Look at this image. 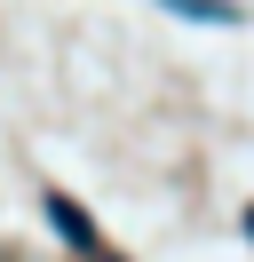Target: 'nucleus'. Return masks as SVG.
<instances>
[{
  "label": "nucleus",
  "instance_id": "f257e3e1",
  "mask_svg": "<svg viewBox=\"0 0 254 262\" xmlns=\"http://www.w3.org/2000/svg\"><path fill=\"white\" fill-rule=\"evenodd\" d=\"M48 223H56L64 238L79 246V254H95V223H88V214H79V207H72V199H64V191H48Z\"/></svg>",
  "mask_w": 254,
  "mask_h": 262
},
{
  "label": "nucleus",
  "instance_id": "f03ea898",
  "mask_svg": "<svg viewBox=\"0 0 254 262\" xmlns=\"http://www.w3.org/2000/svg\"><path fill=\"white\" fill-rule=\"evenodd\" d=\"M175 16H199V24H230V8H222V0H167Z\"/></svg>",
  "mask_w": 254,
  "mask_h": 262
},
{
  "label": "nucleus",
  "instance_id": "7ed1b4c3",
  "mask_svg": "<svg viewBox=\"0 0 254 262\" xmlns=\"http://www.w3.org/2000/svg\"><path fill=\"white\" fill-rule=\"evenodd\" d=\"M246 238H254V207H246Z\"/></svg>",
  "mask_w": 254,
  "mask_h": 262
}]
</instances>
